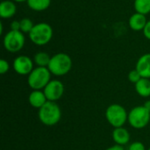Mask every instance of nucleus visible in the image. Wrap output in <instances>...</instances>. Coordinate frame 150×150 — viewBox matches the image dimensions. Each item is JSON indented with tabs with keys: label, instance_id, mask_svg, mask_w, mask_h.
<instances>
[{
	"label": "nucleus",
	"instance_id": "obj_29",
	"mask_svg": "<svg viewBox=\"0 0 150 150\" xmlns=\"http://www.w3.org/2000/svg\"><path fill=\"white\" fill-rule=\"evenodd\" d=\"M148 150H150V147H149V149H148Z\"/></svg>",
	"mask_w": 150,
	"mask_h": 150
},
{
	"label": "nucleus",
	"instance_id": "obj_26",
	"mask_svg": "<svg viewBox=\"0 0 150 150\" xmlns=\"http://www.w3.org/2000/svg\"><path fill=\"white\" fill-rule=\"evenodd\" d=\"M143 106L149 111L150 112V99H149V100H147L145 103H144V105H143Z\"/></svg>",
	"mask_w": 150,
	"mask_h": 150
},
{
	"label": "nucleus",
	"instance_id": "obj_24",
	"mask_svg": "<svg viewBox=\"0 0 150 150\" xmlns=\"http://www.w3.org/2000/svg\"><path fill=\"white\" fill-rule=\"evenodd\" d=\"M142 32H143V35L145 36V38L150 40V19L149 20H148L147 25H146V26L144 27V29H143Z\"/></svg>",
	"mask_w": 150,
	"mask_h": 150
},
{
	"label": "nucleus",
	"instance_id": "obj_14",
	"mask_svg": "<svg viewBox=\"0 0 150 150\" xmlns=\"http://www.w3.org/2000/svg\"><path fill=\"white\" fill-rule=\"evenodd\" d=\"M47 98L42 91H33L28 97V102L31 105V106H33V108H37L40 109L47 102Z\"/></svg>",
	"mask_w": 150,
	"mask_h": 150
},
{
	"label": "nucleus",
	"instance_id": "obj_23",
	"mask_svg": "<svg viewBox=\"0 0 150 150\" xmlns=\"http://www.w3.org/2000/svg\"><path fill=\"white\" fill-rule=\"evenodd\" d=\"M11 30L20 31V20H12L10 25Z\"/></svg>",
	"mask_w": 150,
	"mask_h": 150
},
{
	"label": "nucleus",
	"instance_id": "obj_28",
	"mask_svg": "<svg viewBox=\"0 0 150 150\" xmlns=\"http://www.w3.org/2000/svg\"><path fill=\"white\" fill-rule=\"evenodd\" d=\"M14 1L15 3H24V2H26L27 0H12Z\"/></svg>",
	"mask_w": 150,
	"mask_h": 150
},
{
	"label": "nucleus",
	"instance_id": "obj_11",
	"mask_svg": "<svg viewBox=\"0 0 150 150\" xmlns=\"http://www.w3.org/2000/svg\"><path fill=\"white\" fill-rule=\"evenodd\" d=\"M112 140L115 142V144L120 146H126L130 142V134L128 130H127L125 127H116L113 129L112 134Z\"/></svg>",
	"mask_w": 150,
	"mask_h": 150
},
{
	"label": "nucleus",
	"instance_id": "obj_12",
	"mask_svg": "<svg viewBox=\"0 0 150 150\" xmlns=\"http://www.w3.org/2000/svg\"><path fill=\"white\" fill-rule=\"evenodd\" d=\"M147 22L148 20L146 15L135 12L133 15H131V17L129 18L128 25L133 31L140 32V31H143L144 27L147 25Z\"/></svg>",
	"mask_w": 150,
	"mask_h": 150
},
{
	"label": "nucleus",
	"instance_id": "obj_1",
	"mask_svg": "<svg viewBox=\"0 0 150 150\" xmlns=\"http://www.w3.org/2000/svg\"><path fill=\"white\" fill-rule=\"evenodd\" d=\"M38 117L40 121L47 127L56 125L62 119V110L56 102L47 101L39 109Z\"/></svg>",
	"mask_w": 150,
	"mask_h": 150
},
{
	"label": "nucleus",
	"instance_id": "obj_27",
	"mask_svg": "<svg viewBox=\"0 0 150 150\" xmlns=\"http://www.w3.org/2000/svg\"><path fill=\"white\" fill-rule=\"evenodd\" d=\"M4 33V25H3V22L1 21L0 22V34H3Z\"/></svg>",
	"mask_w": 150,
	"mask_h": 150
},
{
	"label": "nucleus",
	"instance_id": "obj_22",
	"mask_svg": "<svg viewBox=\"0 0 150 150\" xmlns=\"http://www.w3.org/2000/svg\"><path fill=\"white\" fill-rule=\"evenodd\" d=\"M9 69H10L9 62L4 59H1L0 60V74L4 75L9 71Z\"/></svg>",
	"mask_w": 150,
	"mask_h": 150
},
{
	"label": "nucleus",
	"instance_id": "obj_2",
	"mask_svg": "<svg viewBox=\"0 0 150 150\" xmlns=\"http://www.w3.org/2000/svg\"><path fill=\"white\" fill-rule=\"evenodd\" d=\"M72 64V59L68 54L57 53L51 56L47 69L52 75L62 76L71 70Z\"/></svg>",
	"mask_w": 150,
	"mask_h": 150
},
{
	"label": "nucleus",
	"instance_id": "obj_16",
	"mask_svg": "<svg viewBox=\"0 0 150 150\" xmlns=\"http://www.w3.org/2000/svg\"><path fill=\"white\" fill-rule=\"evenodd\" d=\"M26 4L34 11H43L49 8L51 0H27Z\"/></svg>",
	"mask_w": 150,
	"mask_h": 150
},
{
	"label": "nucleus",
	"instance_id": "obj_10",
	"mask_svg": "<svg viewBox=\"0 0 150 150\" xmlns=\"http://www.w3.org/2000/svg\"><path fill=\"white\" fill-rule=\"evenodd\" d=\"M135 69L142 77L150 79V53L142 54L138 59Z\"/></svg>",
	"mask_w": 150,
	"mask_h": 150
},
{
	"label": "nucleus",
	"instance_id": "obj_15",
	"mask_svg": "<svg viewBox=\"0 0 150 150\" xmlns=\"http://www.w3.org/2000/svg\"><path fill=\"white\" fill-rule=\"evenodd\" d=\"M135 91L142 98L150 97V79L142 77L135 84Z\"/></svg>",
	"mask_w": 150,
	"mask_h": 150
},
{
	"label": "nucleus",
	"instance_id": "obj_17",
	"mask_svg": "<svg viewBox=\"0 0 150 150\" xmlns=\"http://www.w3.org/2000/svg\"><path fill=\"white\" fill-rule=\"evenodd\" d=\"M51 56L46 52H38L33 55V62L37 67H46L47 68Z\"/></svg>",
	"mask_w": 150,
	"mask_h": 150
},
{
	"label": "nucleus",
	"instance_id": "obj_5",
	"mask_svg": "<svg viewBox=\"0 0 150 150\" xmlns=\"http://www.w3.org/2000/svg\"><path fill=\"white\" fill-rule=\"evenodd\" d=\"M105 119L114 128L121 127L127 121L128 112L124 106L119 104H112L105 110Z\"/></svg>",
	"mask_w": 150,
	"mask_h": 150
},
{
	"label": "nucleus",
	"instance_id": "obj_25",
	"mask_svg": "<svg viewBox=\"0 0 150 150\" xmlns=\"http://www.w3.org/2000/svg\"><path fill=\"white\" fill-rule=\"evenodd\" d=\"M105 150H125L124 147L123 146H120V145H113V146H111L109 148H107Z\"/></svg>",
	"mask_w": 150,
	"mask_h": 150
},
{
	"label": "nucleus",
	"instance_id": "obj_9",
	"mask_svg": "<svg viewBox=\"0 0 150 150\" xmlns=\"http://www.w3.org/2000/svg\"><path fill=\"white\" fill-rule=\"evenodd\" d=\"M43 91L48 101L56 102L64 94V84L60 80H51L43 89Z\"/></svg>",
	"mask_w": 150,
	"mask_h": 150
},
{
	"label": "nucleus",
	"instance_id": "obj_13",
	"mask_svg": "<svg viewBox=\"0 0 150 150\" xmlns=\"http://www.w3.org/2000/svg\"><path fill=\"white\" fill-rule=\"evenodd\" d=\"M17 12V6L12 0H4L0 4V17L4 19L12 18Z\"/></svg>",
	"mask_w": 150,
	"mask_h": 150
},
{
	"label": "nucleus",
	"instance_id": "obj_21",
	"mask_svg": "<svg viewBox=\"0 0 150 150\" xmlns=\"http://www.w3.org/2000/svg\"><path fill=\"white\" fill-rule=\"evenodd\" d=\"M127 150H146L145 145L141 142H132Z\"/></svg>",
	"mask_w": 150,
	"mask_h": 150
},
{
	"label": "nucleus",
	"instance_id": "obj_3",
	"mask_svg": "<svg viewBox=\"0 0 150 150\" xmlns=\"http://www.w3.org/2000/svg\"><path fill=\"white\" fill-rule=\"evenodd\" d=\"M53 35L54 31L52 26L46 22L35 24L28 34L30 40L37 46H45L48 44L51 41Z\"/></svg>",
	"mask_w": 150,
	"mask_h": 150
},
{
	"label": "nucleus",
	"instance_id": "obj_6",
	"mask_svg": "<svg viewBox=\"0 0 150 150\" xmlns=\"http://www.w3.org/2000/svg\"><path fill=\"white\" fill-rule=\"evenodd\" d=\"M127 122L135 129H142L150 123V112L143 106H134L128 112Z\"/></svg>",
	"mask_w": 150,
	"mask_h": 150
},
{
	"label": "nucleus",
	"instance_id": "obj_19",
	"mask_svg": "<svg viewBox=\"0 0 150 150\" xmlns=\"http://www.w3.org/2000/svg\"><path fill=\"white\" fill-rule=\"evenodd\" d=\"M34 24L32 19L28 18H24L20 20V32L23 33H30L32 29L33 28Z\"/></svg>",
	"mask_w": 150,
	"mask_h": 150
},
{
	"label": "nucleus",
	"instance_id": "obj_4",
	"mask_svg": "<svg viewBox=\"0 0 150 150\" xmlns=\"http://www.w3.org/2000/svg\"><path fill=\"white\" fill-rule=\"evenodd\" d=\"M51 73L46 67H36L28 75L27 83L33 91H42L51 81Z\"/></svg>",
	"mask_w": 150,
	"mask_h": 150
},
{
	"label": "nucleus",
	"instance_id": "obj_18",
	"mask_svg": "<svg viewBox=\"0 0 150 150\" xmlns=\"http://www.w3.org/2000/svg\"><path fill=\"white\" fill-rule=\"evenodd\" d=\"M134 8L135 12L147 16L150 13V0H134Z\"/></svg>",
	"mask_w": 150,
	"mask_h": 150
},
{
	"label": "nucleus",
	"instance_id": "obj_30",
	"mask_svg": "<svg viewBox=\"0 0 150 150\" xmlns=\"http://www.w3.org/2000/svg\"><path fill=\"white\" fill-rule=\"evenodd\" d=\"M149 125H150V123H149Z\"/></svg>",
	"mask_w": 150,
	"mask_h": 150
},
{
	"label": "nucleus",
	"instance_id": "obj_20",
	"mask_svg": "<svg viewBox=\"0 0 150 150\" xmlns=\"http://www.w3.org/2000/svg\"><path fill=\"white\" fill-rule=\"evenodd\" d=\"M127 77H128L129 82H131L132 83H134V84H135L136 83H138V82L141 80L142 76H141L140 73L137 71V69H132V70L128 73Z\"/></svg>",
	"mask_w": 150,
	"mask_h": 150
},
{
	"label": "nucleus",
	"instance_id": "obj_7",
	"mask_svg": "<svg viewBox=\"0 0 150 150\" xmlns=\"http://www.w3.org/2000/svg\"><path fill=\"white\" fill-rule=\"evenodd\" d=\"M25 37L20 31L10 30L3 39V45L6 51L10 53H18L25 46Z\"/></svg>",
	"mask_w": 150,
	"mask_h": 150
},
{
	"label": "nucleus",
	"instance_id": "obj_8",
	"mask_svg": "<svg viewBox=\"0 0 150 150\" xmlns=\"http://www.w3.org/2000/svg\"><path fill=\"white\" fill-rule=\"evenodd\" d=\"M33 65V60L24 54L17 56L12 63L14 71L20 76H28L34 69Z\"/></svg>",
	"mask_w": 150,
	"mask_h": 150
}]
</instances>
